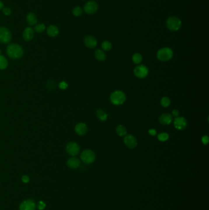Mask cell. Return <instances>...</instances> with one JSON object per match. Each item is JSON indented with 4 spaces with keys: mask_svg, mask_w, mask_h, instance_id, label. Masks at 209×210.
<instances>
[{
    "mask_svg": "<svg viewBox=\"0 0 209 210\" xmlns=\"http://www.w3.org/2000/svg\"><path fill=\"white\" fill-rule=\"evenodd\" d=\"M96 114L98 117L99 118V119L101 121H105L107 119V114L106 113H105L104 111H103V110H98L97 111Z\"/></svg>",
    "mask_w": 209,
    "mask_h": 210,
    "instance_id": "23",
    "label": "cell"
},
{
    "mask_svg": "<svg viewBox=\"0 0 209 210\" xmlns=\"http://www.w3.org/2000/svg\"><path fill=\"white\" fill-rule=\"evenodd\" d=\"M110 101L115 105H122L126 101V95L122 91H115L110 95Z\"/></svg>",
    "mask_w": 209,
    "mask_h": 210,
    "instance_id": "3",
    "label": "cell"
},
{
    "mask_svg": "<svg viewBox=\"0 0 209 210\" xmlns=\"http://www.w3.org/2000/svg\"><path fill=\"white\" fill-rule=\"evenodd\" d=\"M34 34L33 29L31 28L27 27L24 29L23 33V39L26 41H30L34 37Z\"/></svg>",
    "mask_w": 209,
    "mask_h": 210,
    "instance_id": "16",
    "label": "cell"
},
{
    "mask_svg": "<svg viewBox=\"0 0 209 210\" xmlns=\"http://www.w3.org/2000/svg\"><path fill=\"white\" fill-rule=\"evenodd\" d=\"M66 150L68 154L70 155L75 156L79 153L80 147L77 143L74 142H70L67 144Z\"/></svg>",
    "mask_w": 209,
    "mask_h": 210,
    "instance_id": "8",
    "label": "cell"
},
{
    "mask_svg": "<svg viewBox=\"0 0 209 210\" xmlns=\"http://www.w3.org/2000/svg\"><path fill=\"white\" fill-rule=\"evenodd\" d=\"M161 104L163 107H168L171 104V100L168 97H164L161 100Z\"/></svg>",
    "mask_w": 209,
    "mask_h": 210,
    "instance_id": "28",
    "label": "cell"
},
{
    "mask_svg": "<svg viewBox=\"0 0 209 210\" xmlns=\"http://www.w3.org/2000/svg\"><path fill=\"white\" fill-rule=\"evenodd\" d=\"M173 57V51L169 47H164L157 52V58L160 61H169Z\"/></svg>",
    "mask_w": 209,
    "mask_h": 210,
    "instance_id": "2",
    "label": "cell"
},
{
    "mask_svg": "<svg viewBox=\"0 0 209 210\" xmlns=\"http://www.w3.org/2000/svg\"><path fill=\"white\" fill-rule=\"evenodd\" d=\"M59 87L62 89H66L68 87V84L66 82L63 81V82L59 83Z\"/></svg>",
    "mask_w": 209,
    "mask_h": 210,
    "instance_id": "33",
    "label": "cell"
},
{
    "mask_svg": "<svg viewBox=\"0 0 209 210\" xmlns=\"http://www.w3.org/2000/svg\"><path fill=\"white\" fill-rule=\"evenodd\" d=\"M158 139L160 141H166L169 139V135L166 133H161L158 135Z\"/></svg>",
    "mask_w": 209,
    "mask_h": 210,
    "instance_id": "29",
    "label": "cell"
},
{
    "mask_svg": "<svg viewBox=\"0 0 209 210\" xmlns=\"http://www.w3.org/2000/svg\"><path fill=\"white\" fill-rule=\"evenodd\" d=\"M124 143L129 149H134L137 145L136 138L132 135H128L124 136Z\"/></svg>",
    "mask_w": 209,
    "mask_h": 210,
    "instance_id": "11",
    "label": "cell"
},
{
    "mask_svg": "<svg viewBox=\"0 0 209 210\" xmlns=\"http://www.w3.org/2000/svg\"><path fill=\"white\" fill-rule=\"evenodd\" d=\"M22 180L24 183H28L29 181V178L27 175H23L22 178Z\"/></svg>",
    "mask_w": 209,
    "mask_h": 210,
    "instance_id": "35",
    "label": "cell"
},
{
    "mask_svg": "<svg viewBox=\"0 0 209 210\" xmlns=\"http://www.w3.org/2000/svg\"><path fill=\"white\" fill-rule=\"evenodd\" d=\"M7 54L12 59L17 60L21 58L23 55L22 47L17 44H10L7 47Z\"/></svg>",
    "mask_w": 209,
    "mask_h": 210,
    "instance_id": "1",
    "label": "cell"
},
{
    "mask_svg": "<svg viewBox=\"0 0 209 210\" xmlns=\"http://www.w3.org/2000/svg\"><path fill=\"white\" fill-rule=\"evenodd\" d=\"M75 131L77 135L80 136H83L85 135L87 131V127L84 123L77 124L75 127Z\"/></svg>",
    "mask_w": 209,
    "mask_h": 210,
    "instance_id": "14",
    "label": "cell"
},
{
    "mask_svg": "<svg viewBox=\"0 0 209 210\" xmlns=\"http://www.w3.org/2000/svg\"><path fill=\"white\" fill-rule=\"evenodd\" d=\"M174 126L178 130H184L187 126V120L183 117H177L174 120Z\"/></svg>",
    "mask_w": 209,
    "mask_h": 210,
    "instance_id": "12",
    "label": "cell"
},
{
    "mask_svg": "<svg viewBox=\"0 0 209 210\" xmlns=\"http://www.w3.org/2000/svg\"><path fill=\"white\" fill-rule=\"evenodd\" d=\"M84 43L85 46L89 48V49H93L97 45V41L92 36H87L85 37Z\"/></svg>",
    "mask_w": 209,
    "mask_h": 210,
    "instance_id": "13",
    "label": "cell"
},
{
    "mask_svg": "<svg viewBox=\"0 0 209 210\" xmlns=\"http://www.w3.org/2000/svg\"><path fill=\"white\" fill-rule=\"evenodd\" d=\"M98 8L96 2L94 1H89L87 2L84 6V11L88 14H93L96 13Z\"/></svg>",
    "mask_w": 209,
    "mask_h": 210,
    "instance_id": "9",
    "label": "cell"
},
{
    "mask_svg": "<svg viewBox=\"0 0 209 210\" xmlns=\"http://www.w3.org/2000/svg\"><path fill=\"white\" fill-rule=\"evenodd\" d=\"M148 133L152 136H155L157 134V131L154 129H150L148 130Z\"/></svg>",
    "mask_w": 209,
    "mask_h": 210,
    "instance_id": "36",
    "label": "cell"
},
{
    "mask_svg": "<svg viewBox=\"0 0 209 210\" xmlns=\"http://www.w3.org/2000/svg\"><path fill=\"white\" fill-rule=\"evenodd\" d=\"M134 73L136 77L143 79L147 76L148 70L144 65H139L134 68Z\"/></svg>",
    "mask_w": 209,
    "mask_h": 210,
    "instance_id": "7",
    "label": "cell"
},
{
    "mask_svg": "<svg viewBox=\"0 0 209 210\" xmlns=\"http://www.w3.org/2000/svg\"><path fill=\"white\" fill-rule=\"evenodd\" d=\"M45 29V27L43 23H39L37 24L34 27V30L37 33H42L43 32Z\"/></svg>",
    "mask_w": 209,
    "mask_h": 210,
    "instance_id": "26",
    "label": "cell"
},
{
    "mask_svg": "<svg viewBox=\"0 0 209 210\" xmlns=\"http://www.w3.org/2000/svg\"><path fill=\"white\" fill-rule=\"evenodd\" d=\"M94 56L98 61L103 62L106 60V56L105 53L101 49H96L94 52Z\"/></svg>",
    "mask_w": 209,
    "mask_h": 210,
    "instance_id": "20",
    "label": "cell"
},
{
    "mask_svg": "<svg viewBox=\"0 0 209 210\" xmlns=\"http://www.w3.org/2000/svg\"><path fill=\"white\" fill-rule=\"evenodd\" d=\"M96 156L94 153L89 149H85L80 154V159L85 164H91L95 160Z\"/></svg>",
    "mask_w": 209,
    "mask_h": 210,
    "instance_id": "5",
    "label": "cell"
},
{
    "mask_svg": "<svg viewBox=\"0 0 209 210\" xmlns=\"http://www.w3.org/2000/svg\"><path fill=\"white\" fill-rule=\"evenodd\" d=\"M3 12L4 15H9L11 14V11L8 8H4L3 9Z\"/></svg>",
    "mask_w": 209,
    "mask_h": 210,
    "instance_id": "32",
    "label": "cell"
},
{
    "mask_svg": "<svg viewBox=\"0 0 209 210\" xmlns=\"http://www.w3.org/2000/svg\"><path fill=\"white\" fill-rule=\"evenodd\" d=\"M73 14L75 16H80L82 14V9L80 7H75L73 9Z\"/></svg>",
    "mask_w": 209,
    "mask_h": 210,
    "instance_id": "30",
    "label": "cell"
},
{
    "mask_svg": "<svg viewBox=\"0 0 209 210\" xmlns=\"http://www.w3.org/2000/svg\"><path fill=\"white\" fill-rule=\"evenodd\" d=\"M11 38V33L8 29L5 27H0V43L8 44L10 41Z\"/></svg>",
    "mask_w": 209,
    "mask_h": 210,
    "instance_id": "6",
    "label": "cell"
},
{
    "mask_svg": "<svg viewBox=\"0 0 209 210\" xmlns=\"http://www.w3.org/2000/svg\"><path fill=\"white\" fill-rule=\"evenodd\" d=\"M46 87L49 91H53L57 87V84L53 80H49L46 84Z\"/></svg>",
    "mask_w": 209,
    "mask_h": 210,
    "instance_id": "24",
    "label": "cell"
},
{
    "mask_svg": "<svg viewBox=\"0 0 209 210\" xmlns=\"http://www.w3.org/2000/svg\"><path fill=\"white\" fill-rule=\"evenodd\" d=\"M36 203L32 199H28L23 201L19 206V210H35Z\"/></svg>",
    "mask_w": 209,
    "mask_h": 210,
    "instance_id": "10",
    "label": "cell"
},
{
    "mask_svg": "<svg viewBox=\"0 0 209 210\" xmlns=\"http://www.w3.org/2000/svg\"><path fill=\"white\" fill-rule=\"evenodd\" d=\"M172 115L174 116V117H178V116H179V112H178V111L177 110H173V111H172Z\"/></svg>",
    "mask_w": 209,
    "mask_h": 210,
    "instance_id": "37",
    "label": "cell"
},
{
    "mask_svg": "<svg viewBox=\"0 0 209 210\" xmlns=\"http://www.w3.org/2000/svg\"><path fill=\"white\" fill-rule=\"evenodd\" d=\"M47 32L50 37H55L59 33V29L55 25H50L47 28Z\"/></svg>",
    "mask_w": 209,
    "mask_h": 210,
    "instance_id": "18",
    "label": "cell"
},
{
    "mask_svg": "<svg viewBox=\"0 0 209 210\" xmlns=\"http://www.w3.org/2000/svg\"><path fill=\"white\" fill-rule=\"evenodd\" d=\"M172 121V116L170 114L166 113L161 115L159 117V122L162 125H169Z\"/></svg>",
    "mask_w": 209,
    "mask_h": 210,
    "instance_id": "15",
    "label": "cell"
},
{
    "mask_svg": "<svg viewBox=\"0 0 209 210\" xmlns=\"http://www.w3.org/2000/svg\"><path fill=\"white\" fill-rule=\"evenodd\" d=\"M142 60V57L139 53H134L133 56V61L136 64L140 63Z\"/></svg>",
    "mask_w": 209,
    "mask_h": 210,
    "instance_id": "25",
    "label": "cell"
},
{
    "mask_svg": "<svg viewBox=\"0 0 209 210\" xmlns=\"http://www.w3.org/2000/svg\"><path fill=\"white\" fill-rule=\"evenodd\" d=\"M1 51L0 50V55H1Z\"/></svg>",
    "mask_w": 209,
    "mask_h": 210,
    "instance_id": "39",
    "label": "cell"
},
{
    "mask_svg": "<svg viewBox=\"0 0 209 210\" xmlns=\"http://www.w3.org/2000/svg\"><path fill=\"white\" fill-rule=\"evenodd\" d=\"M3 7H4V4H3V2H1V1H0V10L3 9Z\"/></svg>",
    "mask_w": 209,
    "mask_h": 210,
    "instance_id": "38",
    "label": "cell"
},
{
    "mask_svg": "<svg viewBox=\"0 0 209 210\" xmlns=\"http://www.w3.org/2000/svg\"><path fill=\"white\" fill-rule=\"evenodd\" d=\"M116 132L118 136H123L127 135V129L125 128L123 125H120L117 127Z\"/></svg>",
    "mask_w": 209,
    "mask_h": 210,
    "instance_id": "21",
    "label": "cell"
},
{
    "mask_svg": "<svg viewBox=\"0 0 209 210\" xmlns=\"http://www.w3.org/2000/svg\"><path fill=\"white\" fill-rule=\"evenodd\" d=\"M8 62L4 56L0 55V70H3L8 67Z\"/></svg>",
    "mask_w": 209,
    "mask_h": 210,
    "instance_id": "22",
    "label": "cell"
},
{
    "mask_svg": "<svg viewBox=\"0 0 209 210\" xmlns=\"http://www.w3.org/2000/svg\"><path fill=\"white\" fill-rule=\"evenodd\" d=\"M101 47H102V49H103L104 51H109V50L111 49V48H112V44L110 43V42L107 41H104L103 43H102V45H101Z\"/></svg>",
    "mask_w": 209,
    "mask_h": 210,
    "instance_id": "27",
    "label": "cell"
},
{
    "mask_svg": "<svg viewBox=\"0 0 209 210\" xmlns=\"http://www.w3.org/2000/svg\"><path fill=\"white\" fill-rule=\"evenodd\" d=\"M167 27L171 31H177L180 28L182 22L179 18L175 16L170 17L166 22Z\"/></svg>",
    "mask_w": 209,
    "mask_h": 210,
    "instance_id": "4",
    "label": "cell"
},
{
    "mask_svg": "<svg viewBox=\"0 0 209 210\" xmlns=\"http://www.w3.org/2000/svg\"><path fill=\"white\" fill-rule=\"evenodd\" d=\"M27 20L29 25H34L37 23L36 16L34 13H29L27 17Z\"/></svg>",
    "mask_w": 209,
    "mask_h": 210,
    "instance_id": "19",
    "label": "cell"
},
{
    "mask_svg": "<svg viewBox=\"0 0 209 210\" xmlns=\"http://www.w3.org/2000/svg\"><path fill=\"white\" fill-rule=\"evenodd\" d=\"M67 165L71 169H76L80 166V162L78 158L72 157L68 160Z\"/></svg>",
    "mask_w": 209,
    "mask_h": 210,
    "instance_id": "17",
    "label": "cell"
},
{
    "mask_svg": "<svg viewBox=\"0 0 209 210\" xmlns=\"http://www.w3.org/2000/svg\"><path fill=\"white\" fill-rule=\"evenodd\" d=\"M202 142L204 145H206L208 143V136H204L202 138Z\"/></svg>",
    "mask_w": 209,
    "mask_h": 210,
    "instance_id": "34",
    "label": "cell"
},
{
    "mask_svg": "<svg viewBox=\"0 0 209 210\" xmlns=\"http://www.w3.org/2000/svg\"><path fill=\"white\" fill-rule=\"evenodd\" d=\"M38 209L40 210H43L45 208V203H44L43 201H41L39 202L38 205Z\"/></svg>",
    "mask_w": 209,
    "mask_h": 210,
    "instance_id": "31",
    "label": "cell"
}]
</instances>
